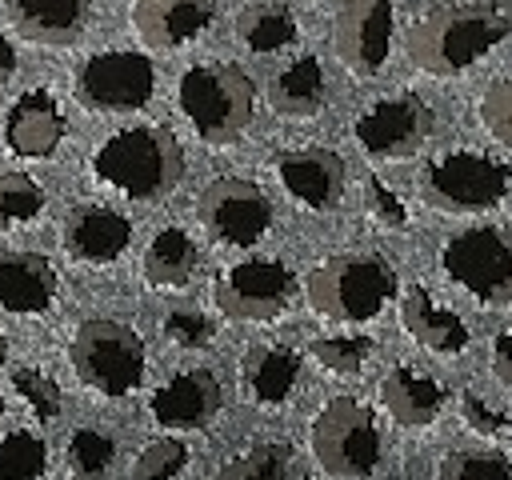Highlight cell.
<instances>
[{"mask_svg":"<svg viewBox=\"0 0 512 480\" xmlns=\"http://www.w3.org/2000/svg\"><path fill=\"white\" fill-rule=\"evenodd\" d=\"M464 420H468V428L472 432H480V436H500V432H508V416L496 408V404H488L480 392H464Z\"/></svg>","mask_w":512,"mask_h":480,"instance_id":"obj_38","label":"cell"},{"mask_svg":"<svg viewBox=\"0 0 512 480\" xmlns=\"http://www.w3.org/2000/svg\"><path fill=\"white\" fill-rule=\"evenodd\" d=\"M440 264L480 304L512 300V228L508 224H480V228L456 232L452 240H444Z\"/></svg>","mask_w":512,"mask_h":480,"instance_id":"obj_8","label":"cell"},{"mask_svg":"<svg viewBox=\"0 0 512 480\" xmlns=\"http://www.w3.org/2000/svg\"><path fill=\"white\" fill-rule=\"evenodd\" d=\"M436 480H512V460L504 452H452Z\"/></svg>","mask_w":512,"mask_h":480,"instance_id":"obj_32","label":"cell"},{"mask_svg":"<svg viewBox=\"0 0 512 480\" xmlns=\"http://www.w3.org/2000/svg\"><path fill=\"white\" fill-rule=\"evenodd\" d=\"M508 184H512V168L504 160H496L488 152H472V148L444 152V156L428 160L420 172L424 200L444 208V212L492 208L508 196Z\"/></svg>","mask_w":512,"mask_h":480,"instance_id":"obj_6","label":"cell"},{"mask_svg":"<svg viewBox=\"0 0 512 480\" xmlns=\"http://www.w3.org/2000/svg\"><path fill=\"white\" fill-rule=\"evenodd\" d=\"M112 460H116V440L104 436L100 428H76L68 436V468L76 476H84V480L104 476L112 468Z\"/></svg>","mask_w":512,"mask_h":480,"instance_id":"obj_29","label":"cell"},{"mask_svg":"<svg viewBox=\"0 0 512 480\" xmlns=\"http://www.w3.org/2000/svg\"><path fill=\"white\" fill-rule=\"evenodd\" d=\"M364 188H368V208H372V216H376L380 224H388V228H404V224H408V212H404L400 196H396L380 176H368Z\"/></svg>","mask_w":512,"mask_h":480,"instance_id":"obj_37","label":"cell"},{"mask_svg":"<svg viewBox=\"0 0 512 480\" xmlns=\"http://www.w3.org/2000/svg\"><path fill=\"white\" fill-rule=\"evenodd\" d=\"M0 412H4V396H0Z\"/></svg>","mask_w":512,"mask_h":480,"instance_id":"obj_42","label":"cell"},{"mask_svg":"<svg viewBox=\"0 0 512 480\" xmlns=\"http://www.w3.org/2000/svg\"><path fill=\"white\" fill-rule=\"evenodd\" d=\"M48 472V444L28 428H12L0 436V480H44Z\"/></svg>","mask_w":512,"mask_h":480,"instance_id":"obj_27","label":"cell"},{"mask_svg":"<svg viewBox=\"0 0 512 480\" xmlns=\"http://www.w3.org/2000/svg\"><path fill=\"white\" fill-rule=\"evenodd\" d=\"M480 120H484V128H488L496 140L512 144V80H500V84H492V88L484 92V100H480Z\"/></svg>","mask_w":512,"mask_h":480,"instance_id":"obj_36","label":"cell"},{"mask_svg":"<svg viewBox=\"0 0 512 480\" xmlns=\"http://www.w3.org/2000/svg\"><path fill=\"white\" fill-rule=\"evenodd\" d=\"M308 304L344 324L372 320L396 296V272L380 252H340L308 272Z\"/></svg>","mask_w":512,"mask_h":480,"instance_id":"obj_4","label":"cell"},{"mask_svg":"<svg viewBox=\"0 0 512 480\" xmlns=\"http://www.w3.org/2000/svg\"><path fill=\"white\" fill-rule=\"evenodd\" d=\"M212 20H216V4H192V0H148L132 8V24L152 48H180L192 36H200Z\"/></svg>","mask_w":512,"mask_h":480,"instance_id":"obj_20","label":"cell"},{"mask_svg":"<svg viewBox=\"0 0 512 480\" xmlns=\"http://www.w3.org/2000/svg\"><path fill=\"white\" fill-rule=\"evenodd\" d=\"M72 372L100 396H128L144 376V340L132 324L92 316L68 344Z\"/></svg>","mask_w":512,"mask_h":480,"instance_id":"obj_5","label":"cell"},{"mask_svg":"<svg viewBox=\"0 0 512 480\" xmlns=\"http://www.w3.org/2000/svg\"><path fill=\"white\" fill-rule=\"evenodd\" d=\"M288 472V448L284 444H256L244 456L228 460L212 480H284Z\"/></svg>","mask_w":512,"mask_h":480,"instance_id":"obj_30","label":"cell"},{"mask_svg":"<svg viewBox=\"0 0 512 480\" xmlns=\"http://www.w3.org/2000/svg\"><path fill=\"white\" fill-rule=\"evenodd\" d=\"M156 92V68L148 56L116 48L96 52L76 68V96L92 112H136Z\"/></svg>","mask_w":512,"mask_h":480,"instance_id":"obj_9","label":"cell"},{"mask_svg":"<svg viewBox=\"0 0 512 480\" xmlns=\"http://www.w3.org/2000/svg\"><path fill=\"white\" fill-rule=\"evenodd\" d=\"M324 96H328V80H324V64L316 56L292 60L268 84V100L284 116H316L324 108Z\"/></svg>","mask_w":512,"mask_h":480,"instance_id":"obj_24","label":"cell"},{"mask_svg":"<svg viewBox=\"0 0 512 480\" xmlns=\"http://www.w3.org/2000/svg\"><path fill=\"white\" fill-rule=\"evenodd\" d=\"M492 372L512 384V328H504L496 340H492Z\"/></svg>","mask_w":512,"mask_h":480,"instance_id":"obj_39","label":"cell"},{"mask_svg":"<svg viewBox=\"0 0 512 480\" xmlns=\"http://www.w3.org/2000/svg\"><path fill=\"white\" fill-rule=\"evenodd\" d=\"M196 216L220 244H232V248H248L272 228L268 196L252 180H240V176L212 180L196 200Z\"/></svg>","mask_w":512,"mask_h":480,"instance_id":"obj_11","label":"cell"},{"mask_svg":"<svg viewBox=\"0 0 512 480\" xmlns=\"http://www.w3.org/2000/svg\"><path fill=\"white\" fill-rule=\"evenodd\" d=\"M276 176L284 184V192L312 208V212H328L340 204L344 196V160L332 148H292L276 156Z\"/></svg>","mask_w":512,"mask_h":480,"instance_id":"obj_14","label":"cell"},{"mask_svg":"<svg viewBox=\"0 0 512 480\" xmlns=\"http://www.w3.org/2000/svg\"><path fill=\"white\" fill-rule=\"evenodd\" d=\"M12 72H16V48H12V40L0 36V84H4Z\"/></svg>","mask_w":512,"mask_h":480,"instance_id":"obj_40","label":"cell"},{"mask_svg":"<svg viewBox=\"0 0 512 480\" xmlns=\"http://www.w3.org/2000/svg\"><path fill=\"white\" fill-rule=\"evenodd\" d=\"M132 244V220L104 204H84L64 220V248L84 264H112Z\"/></svg>","mask_w":512,"mask_h":480,"instance_id":"obj_17","label":"cell"},{"mask_svg":"<svg viewBox=\"0 0 512 480\" xmlns=\"http://www.w3.org/2000/svg\"><path fill=\"white\" fill-rule=\"evenodd\" d=\"M56 268L40 252H0V308L40 316L56 300Z\"/></svg>","mask_w":512,"mask_h":480,"instance_id":"obj_18","label":"cell"},{"mask_svg":"<svg viewBox=\"0 0 512 480\" xmlns=\"http://www.w3.org/2000/svg\"><path fill=\"white\" fill-rule=\"evenodd\" d=\"M4 356H8V336H4V328H0V364H4Z\"/></svg>","mask_w":512,"mask_h":480,"instance_id":"obj_41","label":"cell"},{"mask_svg":"<svg viewBox=\"0 0 512 480\" xmlns=\"http://www.w3.org/2000/svg\"><path fill=\"white\" fill-rule=\"evenodd\" d=\"M312 452L332 476H372L380 464V428L372 408L352 396L328 400L312 420Z\"/></svg>","mask_w":512,"mask_h":480,"instance_id":"obj_7","label":"cell"},{"mask_svg":"<svg viewBox=\"0 0 512 480\" xmlns=\"http://www.w3.org/2000/svg\"><path fill=\"white\" fill-rule=\"evenodd\" d=\"M240 376L256 404H284L300 380V352L288 344H252L244 352Z\"/></svg>","mask_w":512,"mask_h":480,"instance_id":"obj_22","label":"cell"},{"mask_svg":"<svg viewBox=\"0 0 512 480\" xmlns=\"http://www.w3.org/2000/svg\"><path fill=\"white\" fill-rule=\"evenodd\" d=\"M308 352H312V360L320 368L340 372V376H352L372 356V340L368 336H320V340H312Z\"/></svg>","mask_w":512,"mask_h":480,"instance_id":"obj_31","label":"cell"},{"mask_svg":"<svg viewBox=\"0 0 512 480\" xmlns=\"http://www.w3.org/2000/svg\"><path fill=\"white\" fill-rule=\"evenodd\" d=\"M44 188L28 172H0V232L28 224L44 212Z\"/></svg>","mask_w":512,"mask_h":480,"instance_id":"obj_28","label":"cell"},{"mask_svg":"<svg viewBox=\"0 0 512 480\" xmlns=\"http://www.w3.org/2000/svg\"><path fill=\"white\" fill-rule=\"evenodd\" d=\"M512 32V12L500 4H460L436 8L408 32V56L432 76H456L492 52Z\"/></svg>","mask_w":512,"mask_h":480,"instance_id":"obj_1","label":"cell"},{"mask_svg":"<svg viewBox=\"0 0 512 480\" xmlns=\"http://www.w3.org/2000/svg\"><path fill=\"white\" fill-rule=\"evenodd\" d=\"M432 128H436V112L416 92L380 96L356 116V140L372 156H408L432 136Z\"/></svg>","mask_w":512,"mask_h":480,"instance_id":"obj_12","label":"cell"},{"mask_svg":"<svg viewBox=\"0 0 512 480\" xmlns=\"http://www.w3.org/2000/svg\"><path fill=\"white\" fill-rule=\"evenodd\" d=\"M200 252L184 228H160L144 252V276L156 288H184L196 276Z\"/></svg>","mask_w":512,"mask_h":480,"instance_id":"obj_25","label":"cell"},{"mask_svg":"<svg viewBox=\"0 0 512 480\" xmlns=\"http://www.w3.org/2000/svg\"><path fill=\"white\" fill-rule=\"evenodd\" d=\"M164 336L180 348H204L216 336V320L196 312V308H176L164 316Z\"/></svg>","mask_w":512,"mask_h":480,"instance_id":"obj_35","label":"cell"},{"mask_svg":"<svg viewBox=\"0 0 512 480\" xmlns=\"http://www.w3.org/2000/svg\"><path fill=\"white\" fill-rule=\"evenodd\" d=\"M220 404H224L220 380L208 368H188L152 392L148 412L164 428H204L220 412Z\"/></svg>","mask_w":512,"mask_h":480,"instance_id":"obj_15","label":"cell"},{"mask_svg":"<svg viewBox=\"0 0 512 480\" xmlns=\"http://www.w3.org/2000/svg\"><path fill=\"white\" fill-rule=\"evenodd\" d=\"M380 400H384V408H388V416H392L396 424H404V428H424V424H432V420L440 416L448 392H444L432 376H424V372H416V368H408V364H396V368L380 380Z\"/></svg>","mask_w":512,"mask_h":480,"instance_id":"obj_21","label":"cell"},{"mask_svg":"<svg viewBox=\"0 0 512 480\" xmlns=\"http://www.w3.org/2000/svg\"><path fill=\"white\" fill-rule=\"evenodd\" d=\"M64 112L56 104V96L48 88H32L24 92L8 116H4V144L24 156V160H36V156H48L60 140H64Z\"/></svg>","mask_w":512,"mask_h":480,"instance_id":"obj_16","label":"cell"},{"mask_svg":"<svg viewBox=\"0 0 512 480\" xmlns=\"http://www.w3.org/2000/svg\"><path fill=\"white\" fill-rule=\"evenodd\" d=\"M188 464V448L180 440H152L132 464V480H176Z\"/></svg>","mask_w":512,"mask_h":480,"instance_id":"obj_33","label":"cell"},{"mask_svg":"<svg viewBox=\"0 0 512 480\" xmlns=\"http://www.w3.org/2000/svg\"><path fill=\"white\" fill-rule=\"evenodd\" d=\"M176 100H180V112L188 116V124L200 132V140L228 144L252 124L256 84L244 68L208 60V64H192L180 76Z\"/></svg>","mask_w":512,"mask_h":480,"instance_id":"obj_3","label":"cell"},{"mask_svg":"<svg viewBox=\"0 0 512 480\" xmlns=\"http://www.w3.org/2000/svg\"><path fill=\"white\" fill-rule=\"evenodd\" d=\"M236 32L252 52H276L296 40V16L288 4H252L236 16Z\"/></svg>","mask_w":512,"mask_h":480,"instance_id":"obj_26","label":"cell"},{"mask_svg":"<svg viewBox=\"0 0 512 480\" xmlns=\"http://www.w3.org/2000/svg\"><path fill=\"white\" fill-rule=\"evenodd\" d=\"M400 320H404L408 336L420 340V344L432 348V352L452 356V352H460V348L468 344L464 320H460L456 312L440 308L428 288H408V292H404V300H400Z\"/></svg>","mask_w":512,"mask_h":480,"instance_id":"obj_23","label":"cell"},{"mask_svg":"<svg viewBox=\"0 0 512 480\" xmlns=\"http://www.w3.org/2000/svg\"><path fill=\"white\" fill-rule=\"evenodd\" d=\"M8 24L16 36L32 44H76L84 24H88V4L80 0H12L8 4Z\"/></svg>","mask_w":512,"mask_h":480,"instance_id":"obj_19","label":"cell"},{"mask_svg":"<svg viewBox=\"0 0 512 480\" xmlns=\"http://www.w3.org/2000/svg\"><path fill=\"white\" fill-rule=\"evenodd\" d=\"M92 172L100 184L132 200H160L184 176V148L176 132L164 124H132V128L112 132L96 148Z\"/></svg>","mask_w":512,"mask_h":480,"instance_id":"obj_2","label":"cell"},{"mask_svg":"<svg viewBox=\"0 0 512 480\" xmlns=\"http://www.w3.org/2000/svg\"><path fill=\"white\" fill-rule=\"evenodd\" d=\"M296 292V272L284 260H244L216 276V304L232 320H276Z\"/></svg>","mask_w":512,"mask_h":480,"instance_id":"obj_10","label":"cell"},{"mask_svg":"<svg viewBox=\"0 0 512 480\" xmlns=\"http://www.w3.org/2000/svg\"><path fill=\"white\" fill-rule=\"evenodd\" d=\"M12 392L36 412V420L60 416V388H56V380L44 376L40 368H16V372H12Z\"/></svg>","mask_w":512,"mask_h":480,"instance_id":"obj_34","label":"cell"},{"mask_svg":"<svg viewBox=\"0 0 512 480\" xmlns=\"http://www.w3.org/2000/svg\"><path fill=\"white\" fill-rule=\"evenodd\" d=\"M392 24L396 12L384 0L344 4L336 12V52L356 76H376L392 52Z\"/></svg>","mask_w":512,"mask_h":480,"instance_id":"obj_13","label":"cell"}]
</instances>
